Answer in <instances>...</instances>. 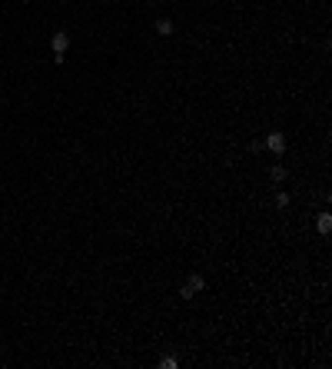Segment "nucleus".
I'll use <instances>...</instances> for the list:
<instances>
[{
    "mask_svg": "<svg viewBox=\"0 0 332 369\" xmlns=\"http://www.w3.org/2000/svg\"><path fill=\"white\" fill-rule=\"evenodd\" d=\"M50 50H54V54H66V50H70V34H63V30H60V34H54Z\"/></svg>",
    "mask_w": 332,
    "mask_h": 369,
    "instance_id": "1",
    "label": "nucleus"
},
{
    "mask_svg": "<svg viewBox=\"0 0 332 369\" xmlns=\"http://www.w3.org/2000/svg\"><path fill=\"white\" fill-rule=\"evenodd\" d=\"M266 146H269L273 153H282V150H286V136H282V133H269V136H266Z\"/></svg>",
    "mask_w": 332,
    "mask_h": 369,
    "instance_id": "2",
    "label": "nucleus"
},
{
    "mask_svg": "<svg viewBox=\"0 0 332 369\" xmlns=\"http://www.w3.org/2000/svg\"><path fill=\"white\" fill-rule=\"evenodd\" d=\"M186 290H189V293H199V290H206V280H203L199 273H193V276H189V283H186Z\"/></svg>",
    "mask_w": 332,
    "mask_h": 369,
    "instance_id": "3",
    "label": "nucleus"
},
{
    "mask_svg": "<svg viewBox=\"0 0 332 369\" xmlns=\"http://www.w3.org/2000/svg\"><path fill=\"white\" fill-rule=\"evenodd\" d=\"M156 34L169 37V34H173V20H166V17H163V20H156Z\"/></svg>",
    "mask_w": 332,
    "mask_h": 369,
    "instance_id": "4",
    "label": "nucleus"
},
{
    "mask_svg": "<svg viewBox=\"0 0 332 369\" xmlns=\"http://www.w3.org/2000/svg\"><path fill=\"white\" fill-rule=\"evenodd\" d=\"M316 226H319V233H329V230H332V216H329V213H319Z\"/></svg>",
    "mask_w": 332,
    "mask_h": 369,
    "instance_id": "5",
    "label": "nucleus"
},
{
    "mask_svg": "<svg viewBox=\"0 0 332 369\" xmlns=\"http://www.w3.org/2000/svg\"><path fill=\"white\" fill-rule=\"evenodd\" d=\"M269 177L276 180V183H279V180H286V167H273V170H269Z\"/></svg>",
    "mask_w": 332,
    "mask_h": 369,
    "instance_id": "6",
    "label": "nucleus"
},
{
    "mask_svg": "<svg viewBox=\"0 0 332 369\" xmlns=\"http://www.w3.org/2000/svg\"><path fill=\"white\" fill-rule=\"evenodd\" d=\"M160 366H163V369H176V366H179V359H173V356H163V359H160Z\"/></svg>",
    "mask_w": 332,
    "mask_h": 369,
    "instance_id": "7",
    "label": "nucleus"
},
{
    "mask_svg": "<svg viewBox=\"0 0 332 369\" xmlns=\"http://www.w3.org/2000/svg\"><path fill=\"white\" fill-rule=\"evenodd\" d=\"M276 203L282 206V210H286V206H289V193H279V196H276Z\"/></svg>",
    "mask_w": 332,
    "mask_h": 369,
    "instance_id": "8",
    "label": "nucleus"
}]
</instances>
